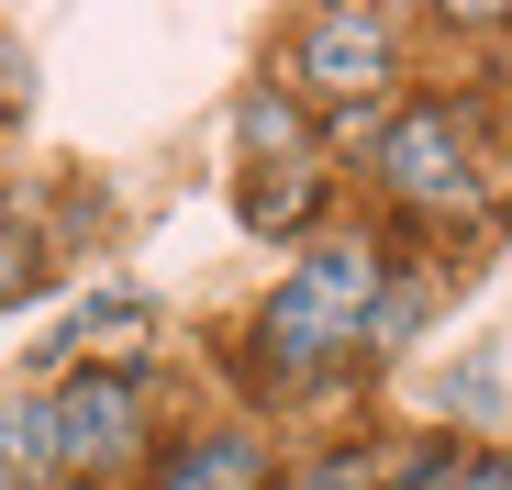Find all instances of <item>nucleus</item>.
Listing matches in <instances>:
<instances>
[{"mask_svg":"<svg viewBox=\"0 0 512 490\" xmlns=\"http://www.w3.org/2000/svg\"><path fill=\"white\" fill-rule=\"evenodd\" d=\"M134 435H145V401H134V379H101V368H90V379H67V390H56V413H45V457L78 468V479L123 468Z\"/></svg>","mask_w":512,"mask_h":490,"instance_id":"7ed1b4c3","label":"nucleus"},{"mask_svg":"<svg viewBox=\"0 0 512 490\" xmlns=\"http://www.w3.org/2000/svg\"><path fill=\"white\" fill-rule=\"evenodd\" d=\"M368 323H379V257L368 245H323V257H301L268 301V346L290 368H323V357H346L368 346Z\"/></svg>","mask_w":512,"mask_h":490,"instance_id":"f257e3e1","label":"nucleus"},{"mask_svg":"<svg viewBox=\"0 0 512 490\" xmlns=\"http://www.w3.org/2000/svg\"><path fill=\"white\" fill-rule=\"evenodd\" d=\"M412 490H512V468H501V457H435Z\"/></svg>","mask_w":512,"mask_h":490,"instance_id":"1a4fd4ad","label":"nucleus"},{"mask_svg":"<svg viewBox=\"0 0 512 490\" xmlns=\"http://www.w3.org/2000/svg\"><path fill=\"white\" fill-rule=\"evenodd\" d=\"M379 67H390V23L379 12H312V34H301V90L312 101H357Z\"/></svg>","mask_w":512,"mask_h":490,"instance_id":"20e7f679","label":"nucleus"},{"mask_svg":"<svg viewBox=\"0 0 512 490\" xmlns=\"http://www.w3.org/2000/svg\"><path fill=\"white\" fill-rule=\"evenodd\" d=\"M34 279H45V245H34L23 223H0V301H23Z\"/></svg>","mask_w":512,"mask_h":490,"instance_id":"9d476101","label":"nucleus"},{"mask_svg":"<svg viewBox=\"0 0 512 490\" xmlns=\"http://www.w3.org/2000/svg\"><path fill=\"white\" fill-rule=\"evenodd\" d=\"M379 179L412 201V212H468L479 201V168H468V134L446 101H412L390 134H379Z\"/></svg>","mask_w":512,"mask_h":490,"instance_id":"f03ea898","label":"nucleus"},{"mask_svg":"<svg viewBox=\"0 0 512 490\" xmlns=\"http://www.w3.org/2000/svg\"><path fill=\"white\" fill-rule=\"evenodd\" d=\"M301 212H312V156L279 168V179H245V223H256V234H290Z\"/></svg>","mask_w":512,"mask_h":490,"instance_id":"423d86ee","label":"nucleus"},{"mask_svg":"<svg viewBox=\"0 0 512 490\" xmlns=\"http://www.w3.org/2000/svg\"><path fill=\"white\" fill-rule=\"evenodd\" d=\"M268 479H279L268 435H201L190 457H167V479H156V490H268Z\"/></svg>","mask_w":512,"mask_h":490,"instance_id":"39448f33","label":"nucleus"},{"mask_svg":"<svg viewBox=\"0 0 512 490\" xmlns=\"http://www.w3.org/2000/svg\"><path fill=\"white\" fill-rule=\"evenodd\" d=\"M145 335V301H90V312H78V335L67 346H90V357H123Z\"/></svg>","mask_w":512,"mask_h":490,"instance_id":"6e6552de","label":"nucleus"},{"mask_svg":"<svg viewBox=\"0 0 512 490\" xmlns=\"http://www.w3.org/2000/svg\"><path fill=\"white\" fill-rule=\"evenodd\" d=\"M379 479H390V468H379V457H334V468H323V479H312V490H379Z\"/></svg>","mask_w":512,"mask_h":490,"instance_id":"9b49d317","label":"nucleus"},{"mask_svg":"<svg viewBox=\"0 0 512 490\" xmlns=\"http://www.w3.org/2000/svg\"><path fill=\"white\" fill-rule=\"evenodd\" d=\"M234 123H245V145H256V156H279V168H301V112H290L279 90H256V101H245Z\"/></svg>","mask_w":512,"mask_h":490,"instance_id":"0eeeda50","label":"nucleus"}]
</instances>
